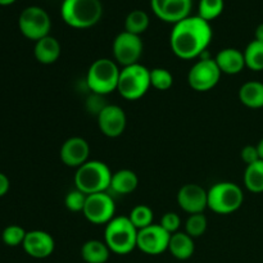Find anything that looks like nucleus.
I'll use <instances>...</instances> for the list:
<instances>
[{"label": "nucleus", "instance_id": "1", "mask_svg": "<svg viewBox=\"0 0 263 263\" xmlns=\"http://www.w3.org/2000/svg\"><path fill=\"white\" fill-rule=\"evenodd\" d=\"M210 22L199 15H189L174 25L170 35V46L177 58L190 61L202 57L212 40Z\"/></svg>", "mask_w": 263, "mask_h": 263}, {"label": "nucleus", "instance_id": "2", "mask_svg": "<svg viewBox=\"0 0 263 263\" xmlns=\"http://www.w3.org/2000/svg\"><path fill=\"white\" fill-rule=\"evenodd\" d=\"M138 233L128 216H116L105 225L104 243L112 253L126 256L138 248Z\"/></svg>", "mask_w": 263, "mask_h": 263}, {"label": "nucleus", "instance_id": "3", "mask_svg": "<svg viewBox=\"0 0 263 263\" xmlns=\"http://www.w3.org/2000/svg\"><path fill=\"white\" fill-rule=\"evenodd\" d=\"M61 15L69 27L85 30L102 20L103 5L100 0H63Z\"/></svg>", "mask_w": 263, "mask_h": 263}, {"label": "nucleus", "instance_id": "4", "mask_svg": "<svg viewBox=\"0 0 263 263\" xmlns=\"http://www.w3.org/2000/svg\"><path fill=\"white\" fill-rule=\"evenodd\" d=\"M112 171L102 161H87L76 170L74 186L86 195L104 193L109 189Z\"/></svg>", "mask_w": 263, "mask_h": 263}, {"label": "nucleus", "instance_id": "5", "mask_svg": "<svg viewBox=\"0 0 263 263\" xmlns=\"http://www.w3.org/2000/svg\"><path fill=\"white\" fill-rule=\"evenodd\" d=\"M121 69L115 61L109 58H99L91 63L86 73L87 87L92 94H110L117 90Z\"/></svg>", "mask_w": 263, "mask_h": 263}, {"label": "nucleus", "instance_id": "6", "mask_svg": "<svg viewBox=\"0 0 263 263\" xmlns=\"http://www.w3.org/2000/svg\"><path fill=\"white\" fill-rule=\"evenodd\" d=\"M151 86V69L140 63L122 67L117 91L126 100H138L148 92Z\"/></svg>", "mask_w": 263, "mask_h": 263}, {"label": "nucleus", "instance_id": "7", "mask_svg": "<svg viewBox=\"0 0 263 263\" xmlns=\"http://www.w3.org/2000/svg\"><path fill=\"white\" fill-rule=\"evenodd\" d=\"M243 202V190L234 182H217L208 190V208L217 215H230L236 212Z\"/></svg>", "mask_w": 263, "mask_h": 263}, {"label": "nucleus", "instance_id": "8", "mask_svg": "<svg viewBox=\"0 0 263 263\" xmlns=\"http://www.w3.org/2000/svg\"><path fill=\"white\" fill-rule=\"evenodd\" d=\"M18 27L26 39L36 43L50 33V15L41 7L31 5L21 12L20 18H18Z\"/></svg>", "mask_w": 263, "mask_h": 263}, {"label": "nucleus", "instance_id": "9", "mask_svg": "<svg viewBox=\"0 0 263 263\" xmlns=\"http://www.w3.org/2000/svg\"><path fill=\"white\" fill-rule=\"evenodd\" d=\"M221 71L216 63L215 58L200 57L199 61L195 62L187 73V82L193 90L199 92L210 91L221 79Z\"/></svg>", "mask_w": 263, "mask_h": 263}, {"label": "nucleus", "instance_id": "10", "mask_svg": "<svg viewBox=\"0 0 263 263\" xmlns=\"http://www.w3.org/2000/svg\"><path fill=\"white\" fill-rule=\"evenodd\" d=\"M143 40L140 36L134 33L122 31L116 36L113 41L112 50L115 62L118 66L127 67L139 63L141 55H143Z\"/></svg>", "mask_w": 263, "mask_h": 263}, {"label": "nucleus", "instance_id": "11", "mask_svg": "<svg viewBox=\"0 0 263 263\" xmlns=\"http://www.w3.org/2000/svg\"><path fill=\"white\" fill-rule=\"evenodd\" d=\"M82 213L94 225H107L116 217L115 200L107 192L90 194L87 195Z\"/></svg>", "mask_w": 263, "mask_h": 263}, {"label": "nucleus", "instance_id": "12", "mask_svg": "<svg viewBox=\"0 0 263 263\" xmlns=\"http://www.w3.org/2000/svg\"><path fill=\"white\" fill-rule=\"evenodd\" d=\"M171 234L159 223H153L138 233V249L148 256H159L168 251Z\"/></svg>", "mask_w": 263, "mask_h": 263}, {"label": "nucleus", "instance_id": "13", "mask_svg": "<svg viewBox=\"0 0 263 263\" xmlns=\"http://www.w3.org/2000/svg\"><path fill=\"white\" fill-rule=\"evenodd\" d=\"M151 7L159 20L176 25L189 17L193 0H151Z\"/></svg>", "mask_w": 263, "mask_h": 263}, {"label": "nucleus", "instance_id": "14", "mask_svg": "<svg viewBox=\"0 0 263 263\" xmlns=\"http://www.w3.org/2000/svg\"><path fill=\"white\" fill-rule=\"evenodd\" d=\"M97 117L99 130L107 138H118L125 133L127 117H126L125 110L120 105L107 104Z\"/></svg>", "mask_w": 263, "mask_h": 263}, {"label": "nucleus", "instance_id": "15", "mask_svg": "<svg viewBox=\"0 0 263 263\" xmlns=\"http://www.w3.org/2000/svg\"><path fill=\"white\" fill-rule=\"evenodd\" d=\"M177 203L189 215L203 213L208 208V190L199 184H185L177 193Z\"/></svg>", "mask_w": 263, "mask_h": 263}, {"label": "nucleus", "instance_id": "16", "mask_svg": "<svg viewBox=\"0 0 263 263\" xmlns=\"http://www.w3.org/2000/svg\"><path fill=\"white\" fill-rule=\"evenodd\" d=\"M90 156V145L84 138L80 136H72L67 139L61 146L59 151V157L61 161L66 164L67 167H73L79 168L82 164L86 163Z\"/></svg>", "mask_w": 263, "mask_h": 263}, {"label": "nucleus", "instance_id": "17", "mask_svg": "<svg viewBox=\"0 0 263 263\" xmlns=\"http://www.w3.org/2000/svg\"><path fill=\"white\" fill-rule=\"evenodd\" d=\"M22 247L26 253L32 258L44 259L53 254L55 243L53 236L46 231L32 230L27 231Z\"/></svg>", "mask_w": 263, "mask_h": 263}, {"label": "nucleus", "instance_id": "18", "mask_svg": "<svg viewBox=\"0 0 263 263\" xmlns=\"http://www.w3.org/2000/svg\"><path fill=\"white\" fill-rule=\"evenodd\" d=\"M221 73L238 74L246 68L244 53L235 48L221 49L215 58Z\"/></svg>", "mask_w": 263, "mask_h": 263}, {"label": "nucleus", "instance_id": "19", "mask_svg": "<svg viewBox=\"0 0 263 263\" xmlns=\"http://www.w3.org/2000/svg\"><path fill=\"white\" fill-rule=\"evenodd\" d=\"M61 44L57 40L54 36H45V37L40 39L35 43V48H33V55H35L36 61L41 64H53L61 57Z\"/></svg>", "mask_w": 263, "mask_h": 263}, {"label": "nucleus", "instance_id": "20", "mask_svg": "<svg viewBox=\"0 0 263 263\" xmlns=\"http://www.w3.org/2000/svg\"><path fill=\"white\" fill-rule=\"evenodd\" d=\"M168 252L180 261H186L192 258L195 252V243L194 239L186 233L177 231L172 234L168 244Z\"/></svg>", "mask_w": 263, "mask_h": 263}, {"label": "nucleus", "instance_id": "21", "mask_svg": "<svg viewBox=\"0 0 263 263\" xmlns=\"http://www.w3.org/2000/svg\"><path fill=\"white\" fill-rule=\"evenodd\" d=\"M139 185V177L133 170H118L113 172L112 180H110L109 190L116 194L127 195L135 192Z\"/></svg>", "mask_w": 263, "mask_h": 263}, {"label": "nucleus", "instance_id": "22", "mask_svg": "<svg viewBox=\"0 0 263 263\" xmlns=\"http://www.w3.org/2000/svg\"><path fill=\"white\" fill-rule=\"evenodd\" d=\"M239 100L241 104L252 109L263 108V82L248 81L239 89Z\"/></svg>", "mask_w": 263, "mask_h": 263}, {"label": "nucleus", "instance_id": "23", "mask_svg": "<svg viewBox=\"0 0 263 263\" xmlns=\"http://www.w3.org/2000/svg\"><path fill=\"white\" fill-rule=\"evenodd\" d=\"M110 249L108 248L104 240L91 239L82 244L81 257L86 263H105L109 259Z\"/></svg>", "mask_w": 263, "mask_h": 263}, {"label": "nucleus", "instance_id": "24", "mask_svg": "<svg viewBox=\"0 0 263 263\" xmlns=\"http://www.w3.org/2000/svg\"><path fill=\"white\" fill-rule=\"evenodd\" d=\"M244 185L247 189L252 193H263V161L254 162V163L249 164L246 167L244 171Z\"/></svg>", "mask_w": 263, "mask_h": 263}, {"label": "nucleus", "instance_id": "25", "mask_svg": "<svg viewBox=\"0 0 263 263\" xmlns=\"http://www.w3.org/2000/svg\"><path fill=\"white\" fill-rule=\"evenodd\" d=\"M149 15L144 10L135 9L127 14L125 20V31L140 36L149 27Z\"/></svg>", "mask_w": 263, "mask_h": 263}, {"label": "nucleus", "instance_id": "26", "mask_svg": "<svg viewBox=\"0 0 263 263\" xmlns=\"http://www.w3.org/2000/svg\"><path fill=\"white\" fill-rule=\"evenodd\" d=\"M243 53L246 67L252 71H263V43L257 40L251 41Z\"/></svg>", "mask_w": 263, "mask_h": 263}, {"label": "nucleus", "instance_id": "27", "mask_svg": "<svg viewBox=\"0 0 263 263\" xmlns=\"http://www.w3.org/2000/svg\"><path fill=\"white\" fill-rule=\"evenodd\" d=\"M128 218H130L133 225L135 226L138 230H141V229H145L148 228V226L153 225L154 212L149 205L138 204L131 210Z\"/></svg>", "mask_w": 263, "mask_h": 263}, {"label": "nucleus", "instance_id": "28", "mask_svg": "<svg viewBox=\"0 0 263 263\" xmlns=\"http://www.w3.org/2000/svg\"><path fill=\"white\" fill-rule=\"evenodd\" d=\"M225 9L223 0H200L198 5V15L207 22L216 20Z\"/></svg>", "mask_w": 263, "mask_h": 263}, {"label": "nucleus", "instance_id": "29", "mask_svg": "<svg viewBox=\"0 0 263 263\" xmlns=\"http://www.w3.org/2000/svg\"><path fill=\"white\" fill-rule=\"evenodd\" d=\"M174 85V76L171 72L162 67L151 69V86L159 91L170 90Z\"/></svg>", "mask_w": 263, "mask_h": 263}, {"label": "nucleus", "instance_id": "30", "mask_svg": "<svg viewBox=\"0 0 263 263\" xmlns=\"http://www.w3.org/2000/svg\"><path fill=\"white\" fill-rule=\"evenodd\" d=\"M208 221L204 213H195L189 215L186 222H185V233L192 236L193 239L199 238L207 230Z\"/></svg>", "mask_w": 263, "mask_h": 263}, {"label": "nucleus", "instance_id": "31", "mask_svg": "<svg viewBox=\"0 0 263 263\" xmlns=\"http://www.w3.org/2000/svg\"><path fill=\"white\" fill-rule=\"evenodd\" d=\"M27 231L18 225H9L3 230L2 239L5 246L8 247H18L22 246L25 241Z\"/></svg>", "mask_w": 263, "mask_h": 263}, {"label": "nucleus", "instance_id": "32", "mask_svg": "<svg viewBox=\"0 0 263 263\" xmlns=\"http://www.w3.org/2000/svg\"><path fill=\"white\" fill-rule=\"evenodd\" d=\"M86 199H87V195L85 193H82L81 190L76 189L74 187L73 190L68 193L64 198V205L68 211L71 212H82L85 208V204H86Z\"/></svg>", "mask_w": 263, "mask_h": 263}, {"label": "nucleus", "instance_id": "33", "mask_svg": "<svg viewBox=\"0 0 263 263\" xmlns=\"http://www.w3.org/2000/svg\"><path fill=\"white\" fill-rule=\"evenodd\" d=\"M159 225L172 235V234L179 231L180 226H181V217L175 212H167L162 216Z\"/></svg>", "mask_w": 263, "mask_h": 263}, {"label": "nucleus", "instance_id": "34", "mask_svg": "<svg viewBox=\"0 0 263 263\" xmlns=\"http://www.w3.org/2000/svg\"><path fill=\"white\" fill-rule=\"evenodd\" d=\"M240 157H241V161L249 166V164L254 163V162L259 161V154L258 151H257V146L256 145H247L241 149L240 152Z\"/></svg>", "mask_w": 263, "mask_h": 263}, {"label": "nucleus", "instance_id": "35", "mask_svg": "<svg viewBox=\"0 0 263 263\" xmlns=\"http://www.w3.org/2000/svg\"><path fill=\"white\" fill-rule=\"evenodd\" d=\"M9 187H10L9 179H8L3 172H0V198L4 197V195L7 194Z\"/></svg>", "mask_w": 263, "mask_h": 263}, {"label": "nucleus", "instance_id": "36", "mask_svg": "<svg viewBox=\"0 0 263 263\" xmlns=\"http://www.w3.org/2000/svg\"><path fill=\"white\" fill-rule=\"evenodd\" d=\"M254 40L257 41H261V43H263V23H261V25L257 26L256 28V32H254Z\"/></svg>", "mask_w": 263, "mask_h": 263}, {"label": "nucleus", "instance_id": "37", "mask_svg": "<svg viewBox=\"0 0 263 263\" xmlns=\"http://www.w3.org/2000/svg\"><path fill=\"white\" fill-rule=\"evenodd\" d=\"M257 151H258V154H259V158L263 161V139L258 141V144H257Z\"/></svg>", "mask_w": 263, "mask_h": 263}, {"label": "nucleus", "instance_id": "38", "mask_svg": "<svg viewBox=\"0 0 263 263\" xmlns=\"http://www.w3.org/2000/svg\"><path fill=\"white\" fill-rule=\"evenodd\" d=\"M15 0H0V5H10V4H13V3H14Z\"/></svg>", "mask_w": 263, "mask_h": 263}]
</instances>
